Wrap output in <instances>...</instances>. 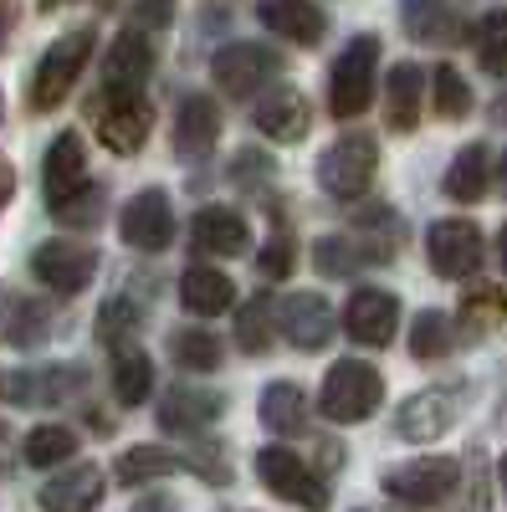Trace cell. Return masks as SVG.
Here are the masks:
<instances>
[{
  "instance_id": "cell-1",
  "label": "cell",
  "mask_w": 507,
  "mask_h": 512,
  "mask_svg": "<svg viewBox=\"0 0 507 512\" xmlns=\"http://www.w3.org/2000/svg\"><path fill=\"white\" fill-rule=\"evenodd\" d=\"M379 400H385V379H379V369L364 364V359H338L323 374L318 410L333 425H359V420H369L379 410Z\"/></svg>"
},
{
  "instance_id": "cell-2",
  "label": "cell",
  "mask_w": 507,
  "mask_h": 512,
  "mask_svg": "<svg viewBox=\"0 0 507 512\" xmlns=\"http://www.w3.org/2000/svg\"><path fill=\"white\" fill-rule=\"evenodd\" d=\"M93 26H77V31H67V36H57L47 52H41V62H36V72H31V108L36 113H47V108H57L72 88H77V77H82V67H88V57H93Z\"/></svg>"
},
{
  "instance_id": "cell-3",
  "label": "cell",
  "mask_w": 507,
  "mask_h": 512,
  "mask_svg": "<svg viewBox=\"0 0 507 512\" xmlns=\"http://www.w3.org/2000/svg\"><path fill=\"white\" fill-rule=\"evenodd\" d=\"M374 169H379L374 134H344L318 154V185L333 200H359L374 185Z\"/></svg>"
},
{
  "instance_id": "cell-4",
  "label": "cell",
  "mask_w": 507,
  "mask_h": 512,
  "mask_svg": "<svg viewBox=\"0 0 507 512\" xmlns=\"http://www.w3.org/2000/svg\"><path fill=\"white\" fill-rule=\"evenodd\" d=\"M374 67H379V36H354L338 52L333 72H328V108L333 118H359L374 98Z\"/></svg>"
},
{
  "instance_id": "cell-5",
  "label": "cell",
  "mask_w": 507,
  "mask_h": 512,
  "mask_svg": "<svg viewBox=\"0 0 507 512\" xmlns=\"http://www.w3.org/2000/svg\"><path fill=\"white\" fill-rule=\"evenodd\" d=\"M93 128L98 139L113 149V154H139L149 128H154V108L144 93H123V88H103L98 103H93Z\"/></svg>"
},
{
  "instance_id": "cell-6",
  "label": "cell",
  "mask_w": 507,
  "mask_h": 512,
  "mask_svg": "<svg viewBox=\"0 0 507 512\" xmlns=\"http://www.w3.org/2000/svg\"><path fill=\"white\" fill-rule=\"evenodd\" d=\"M31 272H36V282L47 287V292L77 297L82 287L98 277V246L72 241V236H52V241H41L31 251Z\"/></svg>"
},
{
  "instance_id": "cell-7",
  "label": "cell",
  "mask_w": 507,
  "mask_h": 512,
  "mask_svg": "<svg viewBox=\"0 0 507 512\" xmlns=\"http://www.w3.org/2000/svg\"><path fill=\"white\" fill-rule=\"evenodd\" d=\"M282 72V57L262 41H231L210 57V77H216V88L226 98H257L267 82Z\"/></svg>"
},
{
  "instance_id": "cell-8",
  "label": "cell",
  "mask_w": 507,
  "mask_h": 512,
  "mask_svg": "<svg viewBox=\"0 0 507 512\" xmlns=\"http://www.w3.org/2000/svg\"><path fill=\"white\" fill-rule=\"evenodd\" d=\"M257 477H262V487H267L272 497H282V502H292V507H308V512H323V507H328L323 477L313 472L303 456H292L287 446L257 451Z\"/></svg>"
},
{
  "instance_id": "cell-9",
  "label": "cell",
  "mask_w": 507,
  "mask_h": 512,
  "mask_svg": "<svg viewBox=\"0 0 507 512\" xmlns=\"http://www.w3.org/2000/svg\"><path fill=\"white\" fill-rule=\"evenodd\" d=\"M456 482H461V466L451 456H415L385 472V492L405 507H436L456 492Z\"/></svg>"
},
{
  "instance_id": "cell-10",
  "label": "cell",
  "mask_w": 507,
  "mask_h": 512,
  "mask_svg": "<svg viewBox=\"0 0 507 512\" xmlns=\"http://www.w3.org/2000/svg\"><path fill=\"white\" fill-rule=\"evenodd\" d=\"M88 390L82 364H47V369H11L0 374V400L6 405H62Z\"/></svg>"
},
{
  "instance_id": "cell-11",
  "label": "cell",
  "mask_w": 507,
  "mask_h": 512,
  "mask_svg": "<svg viewBox=\"0 0 507 512\" xmlns=\"http://www.w3.org/2000/svg\"><path fill=\"white\" fill-rule=\"evenodd\" d=\"M456 415H461V384H431V390H415L395 410V436L400 441H436L456 425Z\"/></svg>"
},
{
  "instance_id": "cell-12",
  "label": "cell",
  "mask_w": 507,
  "mask_h": 512,
  "mask_svg": "<svg viewBox=\"0 0 507 512\" xmlns=\"http://www.w3.org/2000/svg\"><path fill=\"white\" fill-rule=\"evenodd\" d=\"M426 256H431L436 277H446V282L472 277V272L482 267V256H487L477 221H456V216H451V221H431V231H426Z\"/></svg>"
},
{
  "instance_id": "cell-13",
  "label": "cell",
  "mask_w": 507,
  "mask_h": 512,
  "mask_svg": "<svg viewBox=\"0 0 507 512\" xmlns=\"http://www.w3.org/2000/svg\"><path fill=\"white\" fill-rule=\"evenodd\" d=\"M118 236H123V246H134L144 256L164 251L169 241H175V210H169V195L164 190H139L129 205H123Z\"/></svg>"
},
{
  "instance_id": "cell-14",
  "label": "cell",
  "mask_w": 507,
  "mask_h": 512,
  "mask_svg": "<svg viewBox=\"0 0 507 512\" xmlns=\"http://www.w3.org/2000/svg\"><path fill=\"white\" fill-rule=\"evenodd\" d=\"M344 328H349L354 344L385 349L395 338V328H400V297L385 292V287H359L349 297V308H344Z\"/></svg>"
},
{
  "instance_id": "cell-15",
  "label": "cell",
  "mask_w": 507,
  "mask_h": 512,
  "mask_svg": "<svg viewBox=\"0 0 507 512\" xmlns=\"http://www.w3.org/2000/svg\"><path fill=\"white\" fill-rule=\"evenodd\" d=\"M251 123H257L267 139H277V144H298V139H308V128H313V108H308V98L298 88L282 82V88L257 93V103H251Z\"/></svg>"
},
{
  "instance_id": "cell-16",
  "label": "cell",
  "mask_w": 507,
  "mask_h": 512,
  "mask_svg": "<svg viewBox=\"0 0 507 512\" xmlns=\"http://www.w3.org/2000/svg\"><path fill=\"white\" fill-rule=\"evenodd\" d=\"M277 328L292 349H303V354H318L328 338H333V308L323 303L318 292H292L277 303Z\"/></svg>"
},
{
  "instance_id": "cell-17",
  "label": "cell",
  "mask_w": 507,
  "mask_h": 512,
  "mask_svg": "<svg viewBox=\"0 0 507 512\" xmlns=\"http://www.w3.org/2000/svg\"><path fill=\"white\" fill-rule=\"evenodd\" d=\"M52 333V313L41 297L21 287H0V344L6 349H41Z\"/></svg>"
},
{
  "instance_id": "cell-18",
  "label": "cell",
  "mask_w": 507,
  "mask_h": 512,
  "mask_svg": "<svg viewBox=\"0 0 507 512\" xmlns=\"http://www.w3.org/2000/svg\"><path fill=\"white\" fill-rule=\"evenodd\" d=\"M154 72V47H149V31L139 26H123L108 47L103 62V88H123V93H144V82Z\"/></svg>"
},
{
  "instance_id": "cell-19",
  "label": "cell",
  "mask_w": 507,
  "mask_h": 512,
  "mask_svg": "<svg viewBox=\"0 0 507 512\" xmlns=\"http://www.w3.org/2000/svg\"><path fill=\"white\" fill-rule=\"evenodd\" d=\"M400 26L420 47H456L467 36V21L451 0H400Z\"/></svg>"
},
{
  "instance_id": "cell-20",
  "label": "cell",
  "mask_w": 507,
  "mask_h": 512,
  "mask_svg": "<svg viewBox=\"0 0 507 512\" xmlns=\"http://www.w3.org/2000/svg\"><path fill=\"white\" fill-rule=\"evenodd\" d=\"M221 415H226V395L175 384V390L159 400V431H169V436H195V431H205L210 420H221Z\"/></svg>"
},
{
  "instance_id": "cell-21",
  "label": "cell",
  "mask_w": 507,
  "mask_h": 512,
  "mask_svg": "<svg viewBox=\"0 0 507 512\" xmlns=\"http://www.w3.org/2000/svg\"><path fill=\"white\" fill-rule=\"evenodd\" d=\"M257 21L277 31L282 41H292V47H318L328 31V16L318 0H257Z\"/></svg>"
},
{
  "instance_id": "cell-22",
  "label": "cell",
  "mask_w": 507,
  "mask_h": 512,
  "mask_svg": "<svg viewBox=\"0 0 507 512\" xmlns=\"http://www.w3.org/2000/svg\"><path fill=\"white\" fill-rule=\"evenodd\" d=\"M77 185H88V144H82V134H57L47 159H41V195H47V205L67 200Z\"/></svg>"
},
{
  "instance_id": "cell-23",
  "label": "cell",
  "mask_w": 507,
  "mask_h": 512,
  "mask_svg": "<svg viewBox=\"0 0 507 512\" xmlns=\"http://www.w3.org/2000/svg\"><path fill=\"white\" fill-rule=\"evenodd\" d=\"M103 492H108V482L88 461V466H67V472L47 477V487L36 492V502H41V512H98Z\"/></svg>"
},
{
  "instance_id": "cell-24",
  "label": "cell",
  "mask_w": 507,
  "mask_h": 512,
  "mask_svg": "<svg viewBox=\"0 0 507 512\" xmlns=\"http://www.w3.org/2000/svg\"><path fill=\"white\" fill-rule=\"evenodd\" d=\"M190 241L205 256H241L251 246V226L236 216L231 205H200L190 221Z\"/></svg>"
},
{
  "instance_id": "cell-25",
  "label": "cell",
  "mask_w": 507,
  "mask_h": 512,
  "mask_svg": "<svg viewBox=\"0 0 507 512\" xmlns=\"http://www.w3.org/2000/svg\"><path fill=\"white\" fill-rule=\"evenodd\" d=\"M216 139H221V108L210 103L205 93H190L180 103V113H175V154L180 159H200V154L216 149Z\"/></svg>"
},
{
  "instance_id": "cell-26",
  "label": "cell",
  "mask_w": 507,
  "mask_h": 512,
  "mask_svg": "<svg viewBox=\"0 0 507 512\" xmlns=\"http://www.w3.org/2000/svg\"><path fill=\"white\" fill-rule=\"evenodd\" d=\"M180 303H185V313H195V318H216V313H226V308L236 303V282H231L226 272H216V267L195 262V267H185V277H180Z\"/></svg>"
},
{
  "instance_id": "cell-27",
  "label": "cell",
  "mask_w": 507,
  "mask_h": 512,
  "mask_svg": "<svg viewBox=\"0 0 507 512\" xmlns=\"http://www.w3.org/2000/svg\"><path fill=\"white\" fill-rule=\"evenodd\" d=\"M420 98H426V72L415 62H395L385 77V123L395 134H410L420 123Z\"/></svg>"
},
{
  "instance_id": "cell-28",
  "label": "cell",
  "mask_w": 507,
  "mask_h": 512,
  "mask_svg": "<svg viewBox=\"0 0 507 512\" xmlns=\"http://www.w3.org/2000/svg\"><path fill=\"white\" fill-rule=\"evenodd\" d=\"M113 349V395H118V405H144L149 395H154V359L134 344V338H123V344H108Z\"/></svg>"
},
{
  "instance_id": "cell-29",
  "label": "cell",
  "mask_w": 507,
  "mask_h": 512,
  "mask_svg": "<svg viewBox=\"0 0 507 512\" xmlns=\"http://www.w3.org/2000/svg\"><path fill=\"white\" fill-rule=\"evenodd\" d=\"M257 410H262V425L277 436H298L308 425V395H303V384H292V379H272L262 390Z\"/></svg>"
},
{
  "instance_id": "cell-30",
  "label": "cell",
  "mask_w": 507,
  "mask_h": 512,
  "mask_svg": "<svg viewBox=\"0 0 507 512\" xmlns=\"http://www.w3.org/2000/svg\"><path fill=\"white\" fill-rule=\"evenodd\" d=\"M492 185V154L487 144H467V149H456L451 169H446V195L461 200V205H477Z\"/></svg>"
},
{
  "instance_id": "cell-31",
  "label": "cell",
  "mask_w": 507,
  "mask_h": 512,
  "mask_svg": "<svg viewBox=\"0 0 507 512\" xmlns=\"http://www.w3.org/2000/svg\"><path fill=\"white\" fill-rule=\"evenodd\" d=\"M374 256H369V246L354 236V231H333V236H323L318 246H313V267L323 272V277H354L359 267H369Z\"/></svg>"
},
{
  "instance_id": "cell-32",
  "label": "cell",
  "mask_w": 507,
  "mask_h": 512,
  "mask_svg": "<svg viewBox=\"0 0 507 512\" xmlns=\"http://www.w3.org/2000/svg\"><path fill=\"white\" fill-rule=\"evenodd\" d=\"M169 359H175L180 369H190V374H216V369L226 364L221 338L205 333V328H180V333H169Z\"/></svg>"
},
{
  "instance_id": "cell-33",
  "label": "cell",
  "mask_w": 507,
  "mask_h": 512,
  "mask_svg": "<svg viewBox=\"0 0 507 512\" xmlns=\"http://www.w3.org/2000/svg\"><path fill=\"white\" fill-rule=\"evenodd\" d=\"M502 318H507V297H502V287H492V282H472L467 297H461V333H467V338H482V333L502 328Z\"/></svg>"
},
{
  "instance_id": "cell-34",
  "label": "cell",
  "mask_w": 507,
  "mask_h": 512,
  "mask_svg": "<svg viewBox=\"0 0 507 512\" xmlns=\"http://www.w3.org/2000/svg\"><path fill=\"white\" fill-rule=\"evenodd\" d=\"M272 338H277V303L272 297H251V303L236 313V344L257 359L272 349Z\"/></svg>"
},
{
  "instance_id": "cell-35",
  "label": "cell",
  "mask_w": 507,
  "mask_h": 512,
  "mask_svg": "<svg viewBox=\"0 0 507 512\" xmlns=\"http://www.w3.org/2000/svg\"><path fill=\"white\" fill-rule=\"evenodd\" d=\"M77 446H82V436L72 431V425H36V431H26V461L36 466V472L72 461Z\"/></svg>"
},
{
  "instance_id": "cell-36",
  "label": "cell",
  "mask_w": 507,
  "mask_h": 512,
  "mask_svg": "<svg viewBox=\"0 0 507 512\" xmlns=\"http://www.w3.org/2000/svg\"><path fill=\"white\" fill-rule=\"evenodd\" d=\"M175 472V456L159 451V446H129L118 456V482L123 487H149V482H164Z\"/></svg>"
},
{
  "instance_id": "cell-37",
  "label": "cell",
  "mask_w": 507,
  "mask_h": 512,
  "mask_svg": "<svg viewBox=\"0 0 507 512\" xmlns=\"http://www.w3.org/2000/svg\"><path fill=\"white\" fill-rule=\"evenodd\" d=\"M472 47H477V62L492 72V77H507V6L487 11L472 31Z\"/></svg>"
},
{
  "instance_id": "cell-38",
  "label": "cell",
  "mask_w": 507,
  "mask_h": 512,
  "mask_svg": "<svg viewBox=\"0 0 507 512\" xmlns=\"http://www.w3.org/2000/svg\"><path fill=\"white\" fill-rule=\"evenodd\" d=\"M292 262H298V236H292V226H287L282 210H272V236H267V246L257 251V272L277 282V277L292 272Z\"/></svg>"
},
{
  "instance_id": "cell-39",
  "label": "cell",
  "mask_w": 507,
  "mask_h": 512,
  "mask_svg": "<svg viewBox=\"0 0 507 512\" xmlns=\"http://www.w3.org/2000/svg\"><path fill=\"white\" fill-rule=\"evenodd\" d=\"M451 338H456L451 318H446L441 308H426V313H415L410 354H415V359H441V354H451Z\"/></svg>"
},
{
  "instance_id": "cell-40",
  "label": "cell",
  "mask_w": 507,
  "mask_h": 512,
  "mask_svg": "<svg viewBox=\"0 0 507 512\" xmlns=\"http://www.w3.org/2000/svg\"><path fill=\"white\" fill-rule=\"evenodd\" d=\"M103 205H108V195H103L98 185H77L67 200H57V205H52V216H57L67 231H88V226H98V221H103Z\"/></svg>"
},
{
  "instance_id": "cell-41",
  "label": "cell",
  "mask_w": 507,
  "mask_h": 512,
  "mask_svg": "<svg viewBox=\"0 0 507 512\" xmlns=\"http://www.w3.org/2000/svg\"><path fill=\"white\" fill-rule=\"evenodd\" d=\"M431 88H436V113L446 123H461V118L472 113V88H467V77H461L456 67H436Z\"/></svg>"
},
{
  "instance_id": "cell-42",
  "label": "cell",
  "mask_w": 507,
  "mask_h": 512,
  "mask_svg": "<svg viewBox=\"0 0 507 512\" xmlns=\"http://www.w3.org/2000/svg\"><path fill=\"white\" fill-rule=\"evenodd\" d=\"M139 323H144V313H139L134 297H108L103 313H98V338H103V344H123Z\"/></svg>"
},
{
  "instance_id": "cell-43",
  "label": "cell",
  "mask_w": 507,
  "mask_h": 512,
  "mask_svg": "<svg viewBox=\"0 0 507 512\" xmlns=\"http://www.w3.org/2000/svg\"><path fill=\"white\" fill-rule=\"evenodd\" d=\"M272 175H277V169H272V154H262V149H241V154L231 159V180H236L246 195H251V190H267Z\"/></svg>"
},
{
  "instance_id": "cell-44",
  "label": "cell",
  "mask_w": 507,
  "mask_h": 512,
  "mask_svg": "<svg viewBox=\"0 0 507 512\" xmlns=\"http://www.w3.org/2000/svg\"><path fill=\"white\" fill-rule=\"evenodd\" d=\"M185 461L200 472V482H216V487H226V482H231V461H226V451H221V446H195Z\"/></svg>"
},
{
  "instance_id": "cell-45",
  "label": "cell",
  "mask_w": 507,
  "mask_h": 512,
  "mask_svg": "<svg viewBox=\"0 0 507 512\" xmlns=\"http://www.w3.org/2000/svg\"><path fill=\"white\" fill-rule=\"evenodd\" d=\"M175 16V0H134V26L139 31H159Z\"/></svg>"
},
{
  "instance_id": "cell-46",
  "label": "cell",
  "mask_w": 507,
  "mask_h": 512,
  "mask_svg": "<svg viewBox=\"0 0 507 512\" xmlns=\"http://www.w3.org/2000/svg\"><path fill=\"white\" fill-rule=\"evenodd\" d=\"M11 190H16V169L6 164V154H0V205L11 200Z\"/></svg>"
},
{
  "instance_id": "cell-47",
  "label": "cell",
  "mask_w": 507,
  "mask_h": 512,
  "mask_svg": "<svg viewBox=\"0 0 507 512\" xmlns=\"http://www.w3.org/2000/svg\"><path fill=\"white\" fill-rule=\"evenodd\" d=\"M134 512H180V502L175 497H144Z\"/></svg>"
},
{
  "instance_id": "cell-48",
  "label": "cell",
  "mask_w": 507,
  "mask_h": 512,
  "mask_svg": "<svg viewBox=\"0 0 507 512\" xmlns=\"http://www.w3.org/2000/svg\"><path fill=\"white\" fill-rule=\"evenodd\" d=\"M492 123H502V128H507V93L492 103Z\"/></svg>"
},
{
  "instance_id": "cell-49",
  "label": "cell",
  "mask_w": 507,
  "mask_h": 512,
  "mask_svg": "<svg viewBox=\"0 0 507 512\" xmlns=\"http://www.w3.org/2000/svg\"><path fill=\"white\" fill-rule=\"evenodd\" d=\"M497 256H502V272H507V226L497 231Z\"/></svg>"
},
{
  "instance_id": "cell-50",
  "label": "cell",
  "mask_w": 507,
  "mask_h": 512,
  "mask_svg": "<svg viewBox=\"0 0 507 512\" xmlns=\"http://www.w3.org/2000/svg\"><path fill=\"white\" fill-rule=\"evenodd\" d=\"M497 190L507 195V154H502V164H497Z\"/></svg>"
},
{
  "instance_id": "cell-51",
  "label": "cell",
  "mask_w": 507,
  "mask_h": 512,
  "mask_svg": "<svg viewBox=\"0 0 507 512\" xmlns=\"http://www.w3.org/2000/svg\"><path fill=\"white\" fill-rule=\"evenodd\" d=\"M497 477H502V492H507V456L497 461Z\"/></svg>"
},
{
  "instance_id": "cell-52",
  "label": "cell",
  "mask_w": 507,
  "mask_h": 512,
  "mask_svg": "<svg viewBox=\"0 0 507 512\" xmlns=\"http://www.w3.org/2000/svg\"><path fill=\"white\" fill-rule=\"evenodd\" d=\"M57 6H67V0H41V11H57Z\"/></svg>"
}]
</instances>
